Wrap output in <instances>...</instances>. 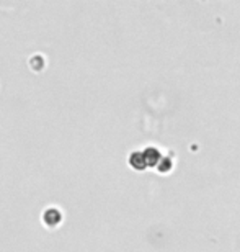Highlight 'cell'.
<instances>
[{
    "instance_id": "cell-2",
    "label": "cell",
    "mask_w": 240,
    "mask_h": 252,
    "mask_svg": "<svg viewBox=\"0 0 240 252\" xmlns=\"http://www.w3.org/2000/svg\"><path fill=\"white\" fill-rule=\"evenodd\" d=\"M129 162L134 169H144V165H146V158H144V154L141 153H134L131 154V159H129Z\"/></svg>"
},
{
    "instance_id": "cell-1",
    "label": "cell",
    "mask_w": 240,
    "mask_h": 252,
    "mask_svg": "<svg viewBox=\"0 0 240 252\" xmlns=\"http://www.w3.org/2000/svg\"><path fill=\"white\" fill-rule=\"evenodd\" d=\"M61 218H62V215L57 208H48L43 215L44 223H46L48 226H57L59 223H61Z\"/></svg>"
}]
</instances>
